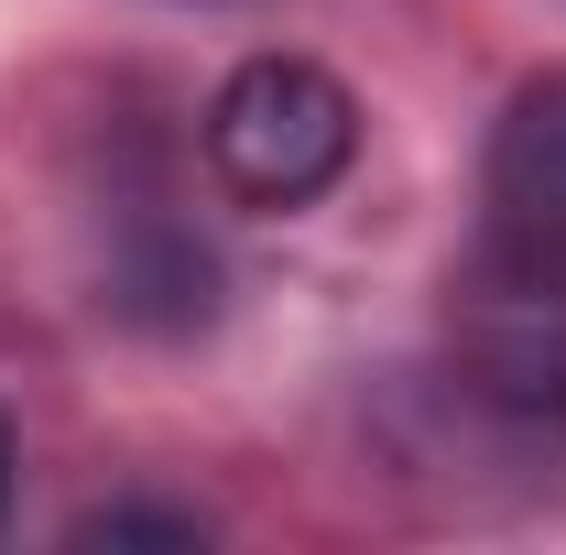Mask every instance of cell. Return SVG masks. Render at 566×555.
I'll return each instance as SVG.
<instances>
[{
  "mask_svg": "<svg viewBox=\"0 0 566 555\" xmlns=\"http://www.w3.org/2000/svg\"><path fill=\"white\" fill-rule=\"evenodd\" d=\"M76 545H208V523L197 512H153V501H109V512L76 523Z\"/></svg>",
  "mask_w": 566,
  "mask_h": 555,
  "instance_id": "3957f363",
  "label": "cell"
},
{
  "mask_svg": "<svg viewBox=\"0 0 566 555\" xmlns=\"http://www.w3.org/2000/svg\"><path fill=\"white\" fill-rule=\"evenodd\" d=\"M359 153V109L349 87L305 55H251L208 98V164L240 208H305L349 175Z\"/></svg>",
  "mask_w": 566,
  "mask_h": 555,
  "instance_id": "6da1fadb",
  "label": "cell"
},
{
  "mask_svg": "<svg viewBox=\"0 0 566 555\" xmlns=\"http://www.w3.org/2000/svg\"><path fill=\"white\" fill-rule=\"evenodd\" d=\"M480 208H491V273L534 283V294H566V66L534 76L501 109Z\"/></svg>",
  "mask_w": 566,
  "mask_h": 555,
  "instance_id": "7a4b0ae2",
  "label": "cell"
},
{
  "mask_svg": "<svg viewBox=\"0 0 566 555\" xmlns=\"http://www.w3.org/2000/svg\"><path fill=\"white\" fill-rule=\"evenodd\" d=\"M0 512H11V425H0Z\"/></svg>",
  "mask_w": 566,
  "mask_h": 555,
  "instance_id": "277c9868",
  "label": "cell"
}]
</instances>
